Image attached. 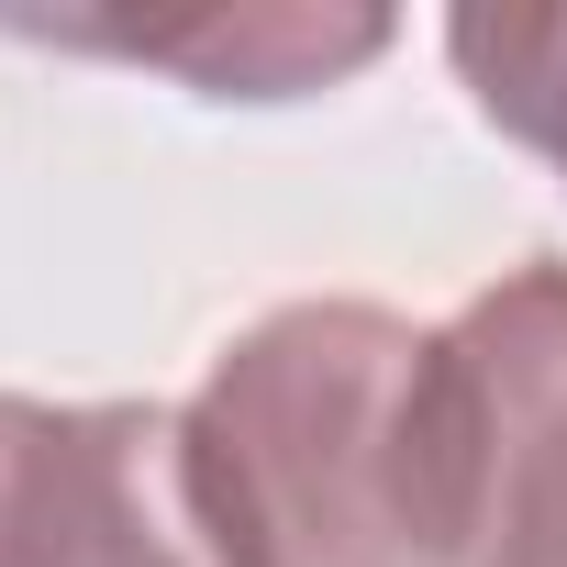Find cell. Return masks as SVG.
Returning a JSON list of instances; mask_svg holds the SVG:
<instances>
[{"label": "cell", "mask_w": 567, "mask_h": 567, "mask_svg": "<svg viewBox=\"0 0 567 567\" xmlns=\"http://www.w3.org/2000/svg\"><path fill=\"white\" fill-rule=\"evenodd\" d=\"M445 56H456L467 101L523 156H545L556 189H567V0H556V12H456Z\"/></svg>", "instance_id": "5"}, {"label": "cell", "mask_w": 567, "mask_h": 567, "mask_svg": "<svg viewBox=\"0 0 567 567\" xmlns=\"http://www.w3.org/2000/svg\"><path fill=\"white\" fill-rule=\"evenodd\" d=\"M0 567H223L167 401L0 390Z\"/></svg>", "instance_id": "3"}, {"label": "cell", "mask_w": 567, "mask_h": 567, "mask_svg": "<svg viewBox=\"0 0 567 567\" xmlns=\"http://www.w3.org/2000/svg\"><path fill=\"white\" fill-rule=\"evenodd\" d=\"M0 34L34 45H79V56H123V68H167L200 101H312L334 79H357L368 56H390V12H0Z\"/></svg>", "instance_id": "4"}, {"label": "cell", "mask_w": 567, "mask_h": 567, "mask_svg": "<svg viewBox=\"0 0 567 567\" xmlns=\"http://www.w3.org/2000/svg\"><path fill=\"white\" fill-rule=\"evenodd\" d=\"M456 567H567V256L501 267L445 323Z\"/></svg>", "instance_id": "2"}, {"label": "cell", "mask_w": 567, "mask_h": 567, "mask_svg": "<svg viewBox=\"0 0 567 567\" xmlns=\"http://www.w3.org/2000/svg\"><path fill=\"white\" fill-rule=\"evenodd\" d=\"M189 512L223 567H456L445 323L290 301L178 401Z\"/></svg>", "instance_id": "1"}]
</instances>
